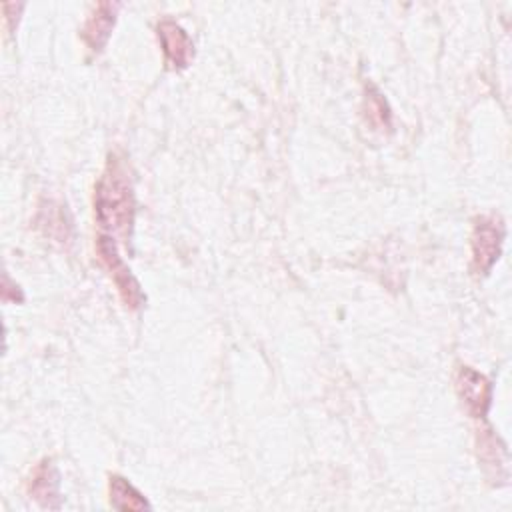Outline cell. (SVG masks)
Here are the masks:
<instances>
[{
	"mask_svg": "<svg viewBox=\"0 0 512 512\" xmlns=\"http://www.w3.org/2000/svg\"><path fill=\"white\" fill-rule=\"evenodd\" d=\"M454 382L468 414L472 418H484L492 400V384L488 382V378L470 366H460L456 370Z\"/></svg>",
	"mask_w": 512,
	"mask_h": 512,
	"instance_id": "cell-4",
	"label": "cell"
},
{
	"mask_svg": "<svg viewBox=\"0 0 512 512\" xmlns=\"http://www.w3.org/2000/svg\"><path fill=\"white\" fill-rule=\"evenodd\" d=\"M116 10H118V4L98 2L94 6L92 14L86 18V22L80 30V38L88 46L90 52L98 54L106 46V42L112 34V28L116 24Z\"/></svg>",
	"mask_w": 512,
	"mask_h": 512,
	"instance_id": "cell-6",
	"label": "cell"
},
{
	"mask_svg": "<svg viewBox=\"0 0 512 512\" xmlns=\"http://www.w3.org/2000/svg\"><path fill=\"white\" fill-rule=\"evenodd\" d=\"M506 226L500 216H478L472 224L470 270L474 276H486L500 258Z\"/></svg>",
	"mask_w": 512,
	"mask_h": 512,
	"instance_id": "cell-2",
	"label": "cell"
},
{
	"mask_svg": "<svg viewBox=\"0 0 512 512\" xmlns=\"http://www.w3.org/2000/svg\"><path fill=\"white\" fill-rule=\"evenodd\" d=\"M134 184L120 154H110L94 188V214L102 230L128 238L134 224Z\"/></svg>",
	"mask_w": 512,
	"mask_h": 512,
	"instance_id": "cell-1",
	"label": "cell"
},
{
	"mask_svg": "<svg viewBox=\"0 0 512 512\" xmlns=\"http://www.w3.org/2000/svg\"><path fill=\"white\" fill-rule=\"evenodd\" d=\"M36 226L52 240L56 242H66L70 238V218L66 212V206L58 202H44L40 204L38 216H36Z\"/></svg>",
	"mask_w": 512,
	"mask_h": 512,
	"instance_id": "cell-8",
	"label": "cell"
},
{
	"mask_svg": "<svg viewBox=\"0 0 512 512\" xmlns=\"http://www.w3.org/2000/svg\"><path fill=\"white\" fill-rule=\"evenodd\" d=\"M30 496L44 508H60V476L52 460L44 458L32 472L28 484Z\"/></svg>",
	"mask_w": 512,
	"mask_h": 512,
	"instance_id": "cell-7",
	"label": "cell"
},
{
	"mask_svg": "<svg viewBox=\"0 0 512 512\" xmlns=\"http://www.w3.org/2000/svg\"><path fill=\"white\" fill-rule=\"evenodd\" d=\"M364 116L366 120L376 126V128H388L390 126V110H388V104L384 100V96L376 90V88H370L366 92V98H364Z\"/></svg>",
	"mask_w": 512,
	"mask_h": 512,
	"instance_id": "cell-10",
	"label": "cell"
},
{
	"mask_svg": "<svg viewBox=\"0 0 512 512\" xmlns=\"http://www.w3.org/2000/svg\"><path fill=\"white\" fill-rule=\"evenodd\" d=\"M110 506L116 510H144L150 508V502L138 492L126 478L114 474L108 480Z\"/></svg>",
	"mask_w": 512,
	"mask_h": 512,
	"instance_id": "cell-9",
	"label": "cell"
},
{
	"mask_svg": "<svg viewBox=\"0 0 512 512\" xmlns=\"http://www.w3.org/2000/svg\"><path fill=\"white\" fill-rule=\"evenodd\" d=\"M156 36L164 52V62L170 70H184L194 58V44L186 30L170 18H164L156 26Z\"/></svg>",
	"mask_w": 512,
	"mask_h": 512,
	"instance_id": "cell-5",
	"label": "cell"
},
{
	"mask_svg": "<svg viewBox=\"0 0 512 512\" xmlns=\"http://www.w3.org/2000/svg\"><path fill=\"white\" fill-rule=\"evenodd\" d=\"M96 250H98L102 264L110 272V278L114 280L124 306L130 310H138L144 304L146 296H144L138 280L132 276L130 268L124 264L122 256L118 254V246H116L114 238L108 234H100L98 242H96Z\"/></svg>",
	"mask_w": 512,
	"mask_h": 512,
	"instance_id": "cell-3",
	"label": "cell"
}]
</instances>
